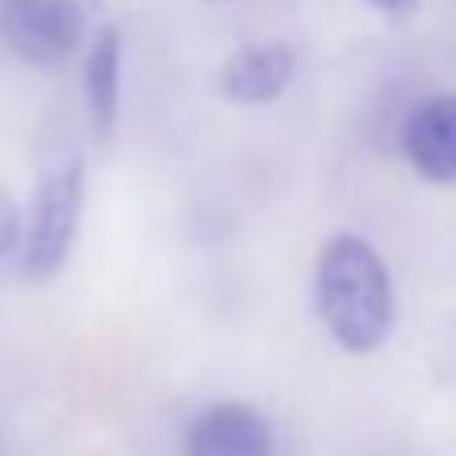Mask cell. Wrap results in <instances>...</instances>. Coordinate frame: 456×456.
I'll use <instances>...</instances> for the list:
<instances>
[{"label": "cell", "mask_w": 456, "mask_h": 456, "mask_svg": "<svg viewBox=\"0 0 456 456\" xmlns=\"http://www.w3.org/2000/svg\"><path fill=\"white\" fill-rule=\"evenodd\" d=\"M20 240H24V232H20V205H16V200L0 189V260H4Z\"/></svg>", "instance_id": "ba28073f"}, {"label": "cell", "mask_w": 456, "mask_h": 456, "mask_svg": "<svg viewBox=\"0 0 456 456\" xmlns=\"http://www.w3.org/2000/svg\"><path fill=\"white\" fill-rule=\"evenodd\" d=\"M184 456H273V428L252 404H213L192 420Z\"/></svg>", "instance_id": "5b68a950"}, {"label": "cell", "mask_w": 456, "mask_h": 456, "mask_svg": "<svg viewBox=\"0 0 456 456\" xmlns=\"http://www.w3.org/2000/svg\"><path fill=\"white\" fill-rule=\"evenodd\" d=\"M297 77V53L284 40H256L236 48L221 69V93L232 104H268Z\"/></svg>", "instance_id": "8992f818"}, {"label": "cell", "mask_w": 456, "mask_h": 456, "mask_svg": "<svg viewBox=\"0 0 456 456\" xmlns=\"http://www.w3.org/2000/svg\"><path fill=\"white\" fill-rule=\"evenodd\" d=\"M0 456H8V444H4V433H0Z\"/></svg>", "instance_id": "30bf717a"}, {"label": "cell", "mask_w": 456, "mask_h": 456, "mask_svg": "<svg viewBox=\"0 0 456 456\" xmlns=\"http://www.w3.org/2000/svg\"><path fill=\"white\" fill-rule=\"evenodd\" d=\"M401 149L428 184H456V93H436L409 112Z\"/></svg>", "instance_id": "277c9868"}, {"label": "cell", "mask_w": 456, "mask_h": 456, "mask_svg": "<svg viewBox=\"0 0 456 456\" xmlns=\"http://www.w3.org/2000/svg\"><path fill=\"white\" fill-rule=\"evenodd\" d=\"M377 12H385V16H393V20H401V16H409V12H417L420 8V0H369Z\"/></svg>", "instance_id": "9c48e42d"}, {"label": "cell", "mask_w": 456, "mask_h": 456, "mask_svg": "<svg viewBox=\"0 0 456 456\" xmlns=\"http://www.w3.org/2000/svg\"><path fill=\"white\" fill-rule=\"evenodd\" d=\"M85 37L80 0H0V40L16 61L53 69L69 61Z\"/></svg>", "instance_id": "3957f363"}, {"label": "cell", "mask_w": 456, "mask_h": 456, "mask_svg": "<svg viewBox=\"0 0 456 456\" xmlns=\"http://www.w3.org/2000/svg\"><path fill=\"white\" fill-rule=\"evenodd\" d=\"M213 4H228V0H213Z\"/></svg>", "instance_id": "8fae6325"}, {"label": "cell", "mask_w": 456, "mask_h": 456, "mask_svg": "<svg viewBox=\"0 0 456 456\" xmlns=\"http://www.w3.org/2000/svg\"><path fill=\"white\" fill-rule=\"evenodd\" d=\"M85 208V165L77 157L56 160L32 197V221L20 240V268L32 281H48L69 265Z\"/></svg>", "instance_id": "7a4b0ae2"}, {"label": "cell", "mask_w": 456, "mask_h": 456, "mask_svg": "<svg viewBox=\"0 0 456 456\" xmlns=\"http://www.w3.org/2000/svg\"><path fill=\"white\" fill-rule=\"evenodd\" d=\"M120 64H125L120 28L104 24V28H96L85 56V104H88V120H93V128L101 136L112 133L120 112Z\"/></svg>", "instance_id": "52a82bcc"}, {"label": "cell", "mask_w": 456, "mask_h": 456, "mask_svg": "<svg viewBox=\"0 0 456 456\" xmlns=\"http://www.w3.org/2000/svg\"><path fill=\"white\" fill-rule=\"evenodd\" d=\"M316 313L345 353L369 356L388 340L396 292L380 252L364 236L337 232L316 260Z\"/></svg>", "instance_id": "6da1fadb"}]
</instances>
